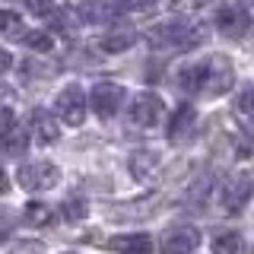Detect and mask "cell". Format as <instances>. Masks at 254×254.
<instances>
[{
  "instance_id": "cell-4",
  "label": "cell",
  "mask_w": 254,
  "mask_h": 254,
  "mask_svg": "<svg viewBox=\"0 0 254 254\" xmlns=\"http://www.w3.org/2000/svg\"><path fill=\"white\" fill-rule=\"evenodd\" d=\"M54 108H58L61 121L70 124V127H79L86 118V92L79 89V86H67V89H61V95L54 99Z\"/></svg>"
},
{
  "instance_id": "cell-5",
  "label": "cell",
  "mask_w": 254,
  "mask_h": 254,
  "mask_svg": "<svg viewBox=\"0 0 254 254\" xmlns=\"http://www.w3.org/2000/svg\"><path fill=\"white\" fill-rule=\"evenodd\" d=\"M216 26L226 38H245L251 26V16H248V0L242 3H229L216 13Z\"/></svg>"
},
{
  "instance_id": "cell-20",
  "label": "cell",
  "mask_w": 254,
  "mask_h": 254,
  "mask_svg": "<svg viewBox=\"0 0 254 254\" xmlns=\"http://www.w3.org/2000/svg\"><path fill=\"white\" fill-rule=\"evenodd\" d=\"M127 165H130V175H133V178L143 181L149 172H153V165H156V153H146V149H140V153L130 156V162H127Z\"/></svg>"
},
{
  "instance_id": "cell-27",
  "label": "cell",
  "mask_w": 254,
  "mask_h": 254,
  "mask_svg": "<svg viewBox=\"0 0 254 254\" xmlns=\"http://www.w3.org/2000/svg\"><path fill=\"white\" fill-rule=\"evenodd\" d=\"M13 102H16V92H13V86L0 83V108H10Z\"/></svg>"
},
{
  "instance_id": "cell-9",
  "label": "cell",
  "mask_w": 254,
  "mask_h": 254,
  "mask_svg": "<svg viewBox=\"0 0 254 254\" xmlns=\"http://www.w3.org/2000/svg\"><path fill=\"white\" fill-rule=\"evenodd\" d=\"M162 111H165V105L156 92H140L137 99L130 102V121L137 127H153L159 118H162Z\"/></svg>"
},
{
  "instance_id": "cell-19",
  "label": "cell",
  "mask_w": 254,
  "mask_h": 254,
  "mask_svg": "<svg viewBox=\"0 0 254 254\" xmlns=\"http://www.w3.org/2000/svg\"><path fill=\"white\" fill-rule=\"evenodd\" d=\"M26 35V26L22 19L10 10H0V38H22Z\"/></svg>"
},
{
  "instance_id": "cell-11",
  "label": "cell",
  "mask_w": 254,
  "mask_h": 254,
  "mask_svg": "<svg viewBox=\"0 0 254 254\" xmlns=\"http://www.w3.org/2000/svg\"><path fill=\"white\" fill-rule=\"evenodd\" d=\"M118 13H121V6L111 3V0H83V3L76 6L79 22H86V26H105V22H115Z\"/></svg>"
},
{
  "instance_id": "cell-25",
  "label": "cell",
  "mask_w": 254,
  "mask_h": 254,
  "mask_svg": "<svg viewBox=\"0 0 254 254\" xmlns=\"http://www.w3.org/2000/svg\"><path fill=\"white\" fill-rule=\"evenodd\" d=\"M159 3V0H121V10H133V13H146V10H153V6Z\"/></svg>"
},
{
  "instance_id": "cell-13",
  "label": "cell",
  "mask_w": 254,
  "mask_h": 254,
  "mask_svg": "<svg viewBox=\"0 0 254 254\" xmlns=\"http://www.w3.org/2000/svg\"><path fill=\"white\" fill-rule=\"evenodd\" d=\"M32 127H35V140H38V143H45V146L61 137L58 121H54V118L48 115L45 108H35V115H32Z\"/></svg>"
},
{
  "instance_id": "cell-26",
  "label": "cell",
  "mask_w": 254,
  "mask_h": 254,
  "mask_svg": "<svg viewBox=\"0 0 254 254\" xmlns=\"http://www.w3.org/2000/svg\"><path fill=\"white\" fill-rule=\"evenodd\" d=\"M26 6H29L35 16H48V13L54 10V0H26Z\"/></svg>"
},
{
  "instance_id": "cell-17",
  "label": "cell",
  "mask_w": 254,
  "mask_h": 254,
  "mask_svg": "<svg viewBox=\"0 0 254 254\" xmlns=\"http://www.w3.org/2000/svg\"><path fill=\"white\" fill-rule=\"evenodd\" d=\"M22 219H26V226H32V229H45V226L54 222V213H51L48 203L32 200V203H26V210H22Z\"/></svg>"
},
{
  "instance_id": "cell-12",
  "label": "cell",
  "mask_w": 254,
  "mask_h": 254,
  "mask_svg": "<svg viewBox=\"0 0 254 254\" xmlns=\"http://www.w3.org/2000/svg\"><path fill=\"white\" fill-rule=\"evenodd\" d=\"M133 38H137V32H133L130 22H118V26L102 38V48H105L108 54H118V51H127V48L133 45Z\"/></svg>"
},
{
  "instance_id": "cell-14",
  "label": "cell",
  "mask_w": 254,
  "mask_h": 254,
  "mask_svg": "<svg viewBox=\"0 0 254 254\" xmlns=\"http://www.w3.org/2000/svg\"><path fill=\"white\" fill-rule=\"evenodd\" d=\"M26 143H29V130L19 124H10L6 130H0V149L6 156H19L26 153Z\"/></svg>"
},
{
  "instance_id": "cell-31",
  "label": "cell",
  "mask_w": 254,
  "mask_h": 254,
  "mask_svg": "<svg viewBox=\"0 0 254 254\" xmlns=\"http://www.w3.org/2000/svg\"><path fill=\"white\" fill-rule=\"evenodd\" d=\"M6 232H10V222H6V219H0V242L6 238Z\"/></svg>"
},
{
  "instance_id": "cell-32",
  "label": "cell",
  "mask_w": 254,
  "mask_h": 254,
  "mask_svg": "<svg viewBox=\"0 0 254 254\" xmlns=\"http://www.w3.org/2000/svg\"><path fill=\"white\" fill-rule=\"evenodd\" d=\"M190 3H206V0H190Z\"/></svg>"
},
{
  "instance_id": "cell-3",
  "label": "cell",
  "mask_w": 254,
  "mask_h": 254,
  "mask_svg": "<svg viewBox=\"0 0 254 254\" xmlns=\"http://www.w3.org/2000/svg\"><path fill=\"white\" fill-rule=\"evenodd\" d=\"M16 178H19V188L22 190H51L54 185L61 181V169L54 162H45V159H38V162H26L19 165V172H16Z\"/></svg>"
},
{
  "instance_id": "cell-23",
  "label": "cell",
  "mask_w": 254,
  "mask_h": 254,
  "mask_svg": "<svg viewBox=\"0 0 254 254\" xmlns=\"http://www.w3.org/2000/svg\"><path fill=\"white\" fill-rule=\"evenodd\" d=\"M22 38H26V45L32 51H51V32H29Z\"/></svg>"
},
{
  "instance_id": "cell-6",
  "label": "cell",
  "mask_w": 254,
  "mask_h": 254,
  "mask_svg": "<svg viewBox=\"0 0 254 254\" xmlns=\"http://www.w3.org/2000/svg\"><path fill=\"white\" fill-rule=\"evenodd\" d=\"M124 99H127V92H124V86H118V83H95V89L89 95V102H92V108H95L99 118H115L118 111H121Z\"/></svg>"
},
{
  "instance_id": "cell-28",
  "label": "cell",
  "mask_w": 254,
  "mask_h": 254,
  "mask_svg": "<svg viewBox=\"0 0 254 254\" xmlns=\"http://www.w3.org/2000/svg\"><path fill=\"white\" fill-rule=\"evenodd\" d=\"M10 67H13V54L0 48V73H3V70H10Z\"/></svg>"
},
{
  "instance_id": "cell-8",
  "label": "cell",
  "mask_w": 254,
  "mask_h": 254,
  "mask_svg": "<svg viewBox=\"0 0 254 254\" xmlns=\"http://www.w3.org/2000/svg\"><path fill=\"white\" fill-rule=\"evenodd\" d=\"M194 137H197V111H194V105H181L169 124V143L188 146Z\"/></svg>"
},
{
  "instance_id": "cell-29",
  "label": "cell",
  "mask_w": 254,
  "mask_h": 254,
  "mask_svg": "<svg viewBox=\"0 0 254 254\" xmlns=\"http://www.w3.org/2000/svg\"><path fill=\"white\" fill-rule=\"evenodd\" d=\"M26 248H29V251H42L45 245H42V242H19V245H16V251H26Z\"/></svg>"
},
{
  "instance_id": "cell-10",
  "label": "cell",
  "mask_w": 254,
  "mask_h": 254,
  "mask_svg": "<svg viewBox=\"0 0 254 254\" xmlns=\"http://www.w3.org/2000/svg\"><path fill=\"white\" fill-rule=\"evenodd\" d=\"M197 245H200V232H197L194 226H172V229H165L159 248L169 251V254H188V251H194Z\"/></svg>"
},
{
  "instance_id": "cell-21",
  "label": "cell",
  "mask_w": 254,
  "mask_h": 254,
  "mask_svg": "<svg viewBox=\"0 0 254 254\" xmlns=\"http://www.w3.org/2000/svg\"><path fill=\"white\" fill-rule=\"evenodd\" d=\"M213 251L216 254H242L245 242H242V235H235V232H222V235L213 238Z\"/></svg>"
},
{
  "instance_id": "cell-16",
  "label": "cell",
  "mask_w": 254,
  "mask_h": 254,
  "mask_svg": "<svg viewBox=\"0 0 254 254\" xmlns=\"http://www.w3.org/2000/svg\"><path fill=\"white\" fill-rule=\"evenodd\" d=\"M108 248L111 251H149L153 248V238L149 235H143V232H137V235H115V238H108Z\"/></svg>"
},
{
  "instance_id": "cell-1",
  "label": "cell",
  "mask_w": 254,
  "mask_h": 254,
  "mask_svg": "<svg viewBox=\"0 0 254 254\" xmlns=\"http://www.w3.org/2000/svg\"><path fill=\"white\" fill-rule=\"evenodd\" d=\"M146 38H149V45H156V48H194L197 42H200V32H197V26H190L188 19H165V22H156L153 29L146 32Z\"/></svg>"
},
{
  "instance_id": "cell-24",
  "label": "cell",
  "mask_w": 254,
  "mask_h": 254,
  "mask_svg": "<svg viewBox=\"0 0 254 254\" xmlns=\"http://www.w3.org/2000/svg\"><path fill=\"white\" fill-rule=\"evenodd\" d=\"M235 111L242 115V121H245V124L251 121V86H245V92L238 95V102H235Z\"/></svg>"
},
{
  "instance_id": "cell-22",
  "label": "cell",
  "mask_w": 254,
  "mask_h": 254,
  "mask_svg": "<svg viewBox=\"0 0 254 254\" xmlns=\"http://www.w3.org/2000/svg\"><path fill=\"white\" fill-rule=\"evenodd\" d=\"M61 210H64V219L67 222H79V219H86L89 206H86L83 197H67V200L61 203Z\"/></svg>"
},
{
  "instance_id": "cell-7",
  "label": "cell",
  "mask_w": 254,
  "mask_h": 254,
  "mask_svg": "<svg viewBox=\"0 0 254 254\" xmlns=\"http://www.w3.org/2000/svg\"><path fill=\"white\" fill-rule=\"evenodd\" d=\"M251 175L248 172H238L229 178V185L222 188V210L226 213H242L245 203L251 200Z\"/></svg>"
},
{
  "instance_id": "cell-18",
  "label": "cell",
  "mask_w": 254,
  "mask_h": 254,
  "mask_svg": "<svg viewBox=\"0 0 254 254\" xmlns=\"http://www.w3.org/2000/svg\"><path fill=\"white\" fill-rule=\"evenodd\" d=\"M175 86H178L181 92H200V64H188V67H181Z\"/></svg>"
},
{
  "instance_id": "cell-30",
  "label": "cell",
  "mask_w": 254,
  "mask_h": 254,
  "mask_svg": "<svg viewBox=\"0 0 254 254\" xmlns=\"http://www.w3.org/2000/svg\"><path fill=\"white\" fill-rule=\"evenodd\" d=\"M10 190V181H6V175H3V169H0V194H6Z\"/></svg>"
},
{
  "instance_id": "cell-15",
  "label": "cell",
  "mask_w": 254,
  "mask_h": 254,
  "mask_svg": "<svg viewBox=\"0 0 254 254\" xmlns=\"http://www.w3.org/2000/svg\"><path fill=\"white\" fill-rule=\"evenodd\" d=\"M156 213V200L153 197H143V200H130L127 206H111V216L115 219H143Z\"/></svg>"
},
{
  "instance_id": "cell-2",
  "label": "cell",
  "mask_w": 254,
  "mask_h": 254,
  "mask_svg": "<svg viewBox=\"0 0 254 254\" xmlns=\"http://www.w3.org/2000/svg\"><path fill=\"white\" fill-rule=\"evenodd\" d=\"M232 79H235L232 64H229V58H222V54H213V58H206L200 64V92L222 95V92H229Z\"/></svg>"
}]
</instances>
